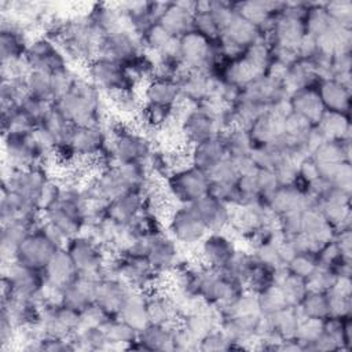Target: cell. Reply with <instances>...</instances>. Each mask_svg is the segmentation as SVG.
Listing matches in <instances>:
<instances>
[{
	"instance_id": "obj_36",
	"label": "cell",
	"mask_w": 352,
	"mask_h": 352,
	"mask_svg": "<svg viewBox=\"0 0 352 352\" xmlns=\"http://www.w3.org/2000/svg\"><path fill=\"white\" fill-rule=\"evenodd\" d=\"M324 10L333 21H336L342 28L351 29L352 23V1L349 0H337L323 3Z\"/></svg>"
},
{
	"instance_id": "obj_3",
	"label": "cell",
	"mask_w": 352,
	"mask_h": 352,
	"mask_svg": "<svg viewBox=\"0 0 352 352\" xmlns=\"http://www.w3.org/2000/svg\"><path fill=\"white\" fill-rule=\"evenodd\" d=\"M65 248L72 256L78 275L91 279L103 278L109 253L88 234L82 232L69 238Z\"/></svg>"
},
{
	"instance_id": "obj_1",
	"label": "cell",
	"mask_w": 352,
	"mask_h": 352,
	"mask_svg": "<svg viewBox=\"0 0 352 352\" xmlns=\"http://www.w3.org/2000/svg\"><path fill=\"white\" fill-rule=\"evenodd\" d=\"M54 106L74 126H104L107 121V99L87 77L76 76L70 88L54 102Z\"/></svg>"
},
{
	"instance_id": "obj_20",
	"label": "cell",
	"mask_w": 352,
	"mask_h": 352,
	"mask_svg": "<svg viewBox=\"0 0 352 352\" xmlns=\"http://www.w3.org/2000/svg\"><path fill=\"white\" fill-rule=\"evenodd\" d=\"M85 15L99 36L128 29L125 15L120 6L95 4Z\"/></svg>"
},
{
	"instance_id": "obj_16",
	"label": "cell",
	"mask_w": 352,
	"mask_h": 352,
	"mask_svg": "<svg viewBox=\"0 0 352 352\" xmlns=\"http://www.w3.org/2000/svg\"><path fill=\"white\" fill-rule=\"evenodd\" d=\"M265 206L276 217H280L290 212L307 209L309 206V195L298 191L292 183L280 184L265 198Z\"/></svg>"
},
{
	"instance_id": "obj_18",
	"label": "cell",
	"mask_w": 352,
	"mask_h": 352,
	"mask_svg": "<svg viewBox=\"0 0 352 352\" xmlns=\"http://www.w3.org/2000/svg\"><path fill=\"white\" fill-rule=\"evenodd\" d=\"M289 104L292 113L302 117L312 125H316L326 113L316 87H307L292 92L289 95Z\"/></svg>"
},
{
	"instance_id": "obj_13",
	"label": "cell",
	"mask_w": 352,
	"mask_h": 352,
	"mask_svg": "<svg viewBox=\"0 0 352 352\" xmlns=\"http://www.w3.org/2000/svg\"><path fill=\"white\" fill-rule=\"evenodd\" d=\"M109 133L103 125L74 126L67 143L77 157H94L106 148Z\"/></svg>"
},
{
	"instance_id": "obj_2",
	"label": "cell",
	"mask_w": 352,
	"mask_h": 352,
	"mask_svg": "<svg viewBox=\"0 0 352 352\" xmlns=\"http://www.w3.org/2000/svg\"><path fill=\"white\" fill-rule=\"evenodd\" d=\"M164 188L173 202L179 205L192 204L209 194L210 180L206 172L190 164L173 170L164 180Z\"/></svg>"
},
{
	"instance_id": "obj_17",
	"label": "cell",
	"mask_w": 352,
	"mask_h": 352,
	"mask_svg": "<svg viewBox=\"0 0 352 352\" xmlns=\"http://www.w3.org/2000/svg\"><path fill=\"white\" fill-rule=\"evenodd\" d=\"M351 84L342 82L334 77L319 80L316 89L323 102L326 111L349 114L351 107Z\"/></svg>"
},
{
	"instance_id": "obj_15",
	"label": "cell",
	"mask_w": 352,
	"mask_h": 352,
	"mask_svg": "<svg viewBox=\"0 0 352 352\" xmlns=\"http://www.w3.org/2000/svg\"><path fill=\"white\" fill-rule=\"evenodd\" d=\"M195 10L197 1L169 3L162 16L160 18V23L172 37L180 38L194 30Z\"/></svg>"
},
{
	"instance_id": "obj_27",
	"label": "cell",
	"mask_w": 352,
	"mask_h": 352,
	"mask_svg": "<svg viewBox=\"0 0 352 352\" xmlns=\"http://www.w3.org/2000/svg\"><path fill=\"white\" fill-rule=\"evenodd\" d=\"M107 102H109V107H111L116 113H118L120 116L124 117H136L140 110L143 109L144 100L142 94L138 91V88L135 89H124V91H117L109 95H104Z\"/></svg>"
},
{
	"instance_id": "obj_19",
	"label": "cell",
	"mask_w": 352,
	"mask_h": 352,
	"mask_svg": "<svg viewBox=\"0 0 352 352\" xmlns=\"http://www.w3.org/2000/svg\"><path fill=\"white\" fill-rule=\"evenodd\" d=\"M144 210V195L140 191L125 192L107 204L106 214L111 220L129 226Z\"/></svg>"
},
{
	"instance_id": "obj_25",
	"label": "cell",
	"mask_w": 352,
	"mask_h": 352,
	"mask_svg": "<svg viewBox=\"0 0 352 352\" xmlns=\"http://www.w3.org/2000/svg\"><path fill=\"white\" fill-rule=\"evenodd\" d=\"M117 316L138 331L147 326L150 323L147 315V293L132 289Z\"/></svg>"
},
{
	"instance_id": "obj_31",
	"label": "cell",
	"mask_w": 352,
	"mask_h": 352,
	"mask_svg": "<svg viewBox=\"0 0 352 352\" xmlns=\"http://www.w3.org/2000/svg\"><path fill=\"white\" fill-rule=\"evenodd\" d=\"M256 264H257V260L252 252L241 250L238 248V250L234 253V256L227 263V265L223 268V271H226L230 276L239 280L245 286L250 274L253 272Z\"/></svg>"
},
{
	"instance_id": "obj_14",
	"label": "cell",
	"mask_w": 352,
	"mask_h": 352,
	"mask_svg": "<svg viewBox=\"0 0 352 352\" xmlns=\"http://www.w3.org/2000/svg\"><path fill=\"white\" fill-rule=\"evenodd\" d=\"M147 258L153 268L161 275L170 274L183 264L177 242L165 232H161L154 238Z\"/></svg>"
},
{
	"instance_id": "obj_28",
	"label": "cell",
	"mask_w": 352,
	"mask_h": 352,
	"mask_svg": "<svg viewBox=\"0 0 352 352\" xmlns=\"http://www.w3.org/2000/svg\"><path fill=\"white\" fill-rule=\"evenodd\" d=\"M296 307L302 319L323 320L327 316H330L329 300H327L326 292L309 289Z\"/></svg>"
},
{
	"instance_id": "obj_6",
	"label": "cell",
	"mask_w": 352,
	"mask_h": 352,
	"mask_svg": "<svg viewBox=\"0 0 352 352\" xmlns=\"http://www.w3.org/2000/svg\"><path fill=\"white\" fill-rule=\"evenodd\" d=\"M25 62L30 70L47 72L51 74L67 70L70 67L69 59L60 47L45 36H38L28 44Z\"/></svg>"
},
{
	"instance_id": "obj_33",
	"label": "cell",
	"mask_w": 352,
	"mask_h": 352,
	"mask_svg": "<svg viewBox=\"0 0 352 352\" xmlns=\"http://www.w3.org/2000/svg\"><path fill=\"white\" fill-rule=\"evenodd\" d=\"M139 38H140L143 51L154 52L157 54V56L161 55L175 40V37H172L160 22L148 28Z\"/></svg>"
},
{
	"instance_id": "obj_5",
	"label": "cell",
	"mask_w": 352,
	"mask_h": 352,
	"mask_svg": "<svg viewBox=\"0 0 352 352\" xmlns=\"http://www.w3.org/2000/svg\"><path fill=\"white\" fill-rule=\"evenodd\" d=\"M169 235L182 245L195 246L209 234L191 204L176 205L166 219Z\"/></svg>"
},
{
	"instance_id": "obj_10",
	"label": "cell",
	"mask_w": 352,
	"mask_h": 352,
	"mask_svg": "<svg viewBox=\"0 0 352 352\" xmlns=\"http://www.w3.org/2000/svg\"><path fill=\"white\" fill-rule=\"evenodd\" d=\"M191 205L204 221L208 232H221L231 228L234 208L213 194L209 192Z\"/></svg>"
},
{
	"instance_id": "obj_22",
	"label": "cell",
	"mask_w": 352,
	"mask_h": 352,
	"mask_svg": "<svg viewBox=\"0 0 352 352\" xmlns=\"http://www.w3.org/2000/svg\"><path fill=\"white\" fill-rule=\"evenodd\" d=\"M36 228L23 220H12L3 224L0 238V253L3 264L15 260L16 252L30 231Z\"/></svg>"
},
{
	"instance_id": "obj_21",
	"label": "cell",
	"mask_w": 352,
	"mask_h": 352,
	"mask_svg": "<svg viewBox=\"0 0 352 352\" xmlns=\"http://www.w3.org/2000/svg\"><path fill=\"white\" fill-rule=\"evenodd\" d=\"M227 157L228 154L221 133L216 138L194 144L191 150V164L206 173Z\"/></svg>"
},
{
	"instance_id": "obj_11",
	"label": "cell",
	"mask_w": 352,
	"mask_h": 352,
	"mask_svg": "<svg viewBox=\"0 0 352 352\" xmlns=\"http://www.w3.org/2000/svg\"><path fill=\"white\" fill-rule=\"evenodd\" d=\"M44 272L47 279V290H50V294H47L48 301H52L54 296H56L59 301V294L62 289L78 276L74 261L65 246L58 249V252L45 267Z\"/></svg>"
},
{
	"instance_id": "obj_32",
	"label": "cell",
	"mask_w": 352,
	"mask_h": 352,
	"mask_svg": "<svg viewBox=\"0 0 352 352\" xmlns=\"http://www.w3.org/2000/svg\"><path fill=\"white\" fill-rule=\"evenodd\" d=\"M102 329L104 330V334L111 348L116 345H126L128 348L129 344H132L138 338L139 333L135 327H132L118 316L110 319L104 326H102Z\"/></svg>"
},
{
	"instance_id": "obj_12",
	"label": "cell",
	"mask_w": 352,
	"mask_h": 352,
	"mask_svg": "<svg viewBox=\"0 0 352 352\" xmlns=\"http://www.w3.org/2000/svg\"><path fill=\"white\" fill-rule=\"evenodd\" d=\"M132 287L120 278H100L96 280L94 302L104 308L113 316H117Z\"/></svg>"
},
{
	"instance_id": "obj_9",
	"label": "cell",
	"mask_w": 352,
	"mask_h": 352,
	"mask_svg": "<svg viewBox=\"0 0 352 352\" xmlns=\"http://www.w3.org/2000/svg\"><path fill=\"white\" fill-rule=\"evenodd\" d=\"M236 250V242L227 231L209 232L198 245L199 261L216 270H223Z\"/></svg>"
},
{
	"instance_id": "obj_7",
	"label": "cell",
	"mask_w": 352,
	"mask_h": 352,
	"mask_svg": "<svg viewBox=\"0 0 352 352\" xmlns=\"http://www.w3.org/2000/svg\"><path fill=\"white\" fill-rule=\"evenodd\" d=\"M58 249H60V246L44 232L40 223L21 243L14 261L30 268L45 270Z\"/></svg>"
},
{
	"instance_id": "obj_30",
	"label": "cell",
	"mask_w": 352,
	"mask_h": 352,
	"mask_svg": "<svg viewBox=\"0 0 352 352\" xmlns=\"http://www.w3.org/2000/svg\"><path fill=\"white\" fill-rule=\"evenodd\" d=\"M316 126L326 139H349L351 124L346 114L326 111Z\"/></svg>"
},
{
	"instance_id": "obj_29",
	"label": "cell",
	"mask_w": 352,
	"mask_h": 352,
	"mask_svg": "<svg viewBox=\"0 0 352 352\" xmlns=\"http://www.w3.org/2000/svg\"><path fill=\"white\" fill-rule=\"evenodd\" d=\"M227 154L230 158H238L249 155L254 147V143L249 135V131L242 126H232L221 132Z\"/></svg>"
},
{
	"instance_id": "obj_35",
	"label": "cell",
	"mask_w": 352,
	"mask_h": 352,
	"mask_svg": "<svg viewBox=\"0 0 352 352\" xmlns=\"http://www.w3.org/2000/svg\"><path fill=\"white\" fill-rule=\"evenodd\" d=\"M318 258L316 252H302L297 253L287 264L286 268L289 272L308 280L314 271L318 268Z\"/></svg>"
},
{
	"instance_id": "obj_37",
	"label": "cell",
	"mask_w": 352,
	"mask_h": 352,
	"mask_svg": "<svg viewBox=\"0 0 352 352\" xmlns=\"http://www.w3.org/2000/svg\"><path fill=\"white\" fill-rule=\"evenodd\" d=\"M234 346H235V344L219 327L199 340L198 349H201V351H227Z\"/></svg>"
},
{
	"instance_id": "obj_34",
	"label": "cell",
	"mask_w": 352,
	"mask_h": 352,
	"mask_svg": "<svg viewBox=\"0 0 352 352\" xmlns=\"http://www.w3.org/2000/svg\"><path fill=\"white\" fill-rule=\"evenodd\" d=\"M258 308L261 315H272L286 307H289V301L283 294L282 289L278 285H271L257 294Z\"/></svg>"
},
{
	"instance_id": "obj_8",
	"label": "cell",
	"mask_w": 352,
	"mask_h": 352,
	"mask_svg": "<svg viewBox=\"0 0 352 352\" xmlns=\"http://www.w3.org/2000/svg\"><path fill=\"white\" fill-rule=\"evenodd\" d=\"M140 52H143L140 38L129 29L100 36L98 40L96 56L109 58L122 65H126Z\"/></svg>"
},
{
	"instance_id": "obj_24",
	"label": "cell",
	"mask_w": 352,
	"mask_h": 352,
	"mask_svg": "<svg viewBox=\"0 0 352 352\" xmlns=\"http://www.w3.org/2000/svg\"><path fill=\"white\" fill-rule=\"evenodd\" d=\"M143 100L147 103H157L165 106H175L180 99V87L177 80L153 77L144 82Z\"/></svg>"
},
{
	"instance_id": "obj_4",
	"label": "cell",
	"mask_w": 352,
	"mask_h": 352,
	"mask_svg": "<svg viewBox=\"0 0 352 352\" xmlns=\"http://www.w3.org/2000/svg\"><path fill=\"white\" fill-rule=\"evenodd\" d=\"M85 77L104 95L124 89H135L139 85L122 63L103 56H95L85 63Z\"/></svg>"
},
{
	"instance_id": "obj_23",
	"label": "cell",
	"mask_w": 352,
	"mask_h": 352,
	"mask_svg": "<svg viewBox=\"0 0 352 352\" xmlns=\"http://www.w3.org/2000/svg\"><path fill=\"white\" fill-rule=\"evenodd\" d=\"M96 280L98 279H91L78 275L72 283L62 289L59 294V302L81 312L84 308L94 302Z\"/></svg>"
},
{
	"instance_id": "obj_26",
	"label": "cell",
	"mask_w": 352,
	"mask_h": 352,
	"mask_svg": "<svg viewBox=\"0 0 352 352\" xmlns=\"http://www.w3.org/2000/svg\"><path fill=\"white\" fill-rule=\"evenodd\" d=\"M138 341L146 351H172L175 349V326L148 323L139 330Z\"/></svg>"
}]
</instances>
